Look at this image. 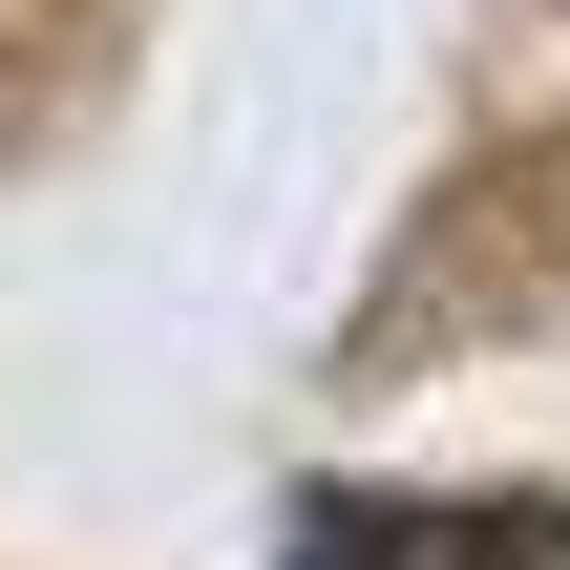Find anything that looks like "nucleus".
I'll return each instance as SVG.
<instances>
[{"label": "nucleus", "mask_w": 570, "mask_h": 570, "mask_svg": "<svg viewBox=\"0 0 570 570\" xmlns=\"http://www.w3.org/2000/svg\"><path fill=\"white\" fill-rule=\"evenodd\" d=\"M570 508H402V487H317L275 570H550Z\"/></svg>", "instance_id": "obj_1"}]
</instances>
